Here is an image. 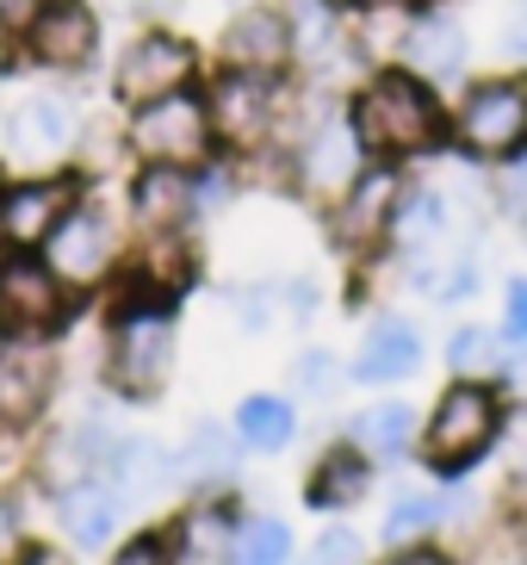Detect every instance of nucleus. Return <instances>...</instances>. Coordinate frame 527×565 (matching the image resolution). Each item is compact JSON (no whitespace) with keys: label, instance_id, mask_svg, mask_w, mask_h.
Listing matches in <instances>:
<instances>
[{"label":"nucleus","instance_id":"obj_1","mask_svg":"<svg viewBox=\"0 0 527 565\" xmlns=\"http://www.w3.org/2000/svg\"><path fill=\"white\" fill-rule=\"evenodd\" d=\"M342 100H347V118H354V131H361L373 162H397V168L447 162V94H434L404 63L361 75Z\"/></svg>","mask_w":527,"mask_h":565},{"label":"nucleus","instance_id":"obj_2","mask_svg":"<svg viewBox=\"0 0 527 565\" xmlns=\"http://www.w3.org/2000/svg\"><path fill=\"white\" fill-rule=\"evenodd\" d=\"M94 113L75 82H25L0 113V168L7 174H87Z\"/></svg>","mask_w":527,"mask_h":565},{"label":"nucleus","instance_id":"obj_3","mask_svg":"<svg viewBox=\"0 0 527 565\" xmlns=\"http://www.w3.org/2000/svg\"><path fill=\"white\" fill-rule=\"evenodd\" d=\"M503 416H509V392L496 380H447L434 404L422 411V441L416 460L429 466V479L465 484L503 441Z\"/></svg>","mask_w":527,"mask_h":565},{"label":"nucleus","instance_id":"obj_4","mask_svg":"<svg viewBox=\"0 0 527 565\" xmlns=\"http://www.w3.org/2000/svg\"><path fill=\"white\" fill-rule=\"evenodd\" d=\"M181 361V305H106V342H99V385L118 404H155Z\"/></svg>","mask_w":527,"mask_h":565},{"label":"nucleus","instance_id":"obj_5","mask_svg":"<svg viewBox=\"0 0 527 565\" xmlns=\"http://www.w3.org/2000/svg\"><path fill=\"white\" fill-rule=\"evenodd\" d=\"M198 94H205V113H212L217 156H236V162H255V156L280 150L298 118L292 75H255V68L212 63Z\"/></svg>","mask_w":527,"mask_h":565},{"label":"nucleus","instance_id":"obj_6","mask_svg":"<svg viewBox=\"0 0 527 565\" xmlns=\"http://www.w3.org/2000/svg\"><path fill=\"white\" fill-rule=\"evenodd\" d=\"M527 150V68H478L447 100V156L465 168H496Z\"/></svg>","mask_w":527,"mask_h":565},{"label":"nucleus","instance_id":"obj_7","mask_svg":"<svg viewBox=\"0 0 527 565\" xmlns=\"http://www.w3.org/2000/svg\"><path fill=\"white\" fill-rule=\"evenodd\" d=\"M37 255L82 305L99 299L112 286V274L125 267V255H131V224L118 212V193H106V181H87L82 200L63 212V224L44 236Z\"/></svg>","mask_w":527,"mask_h":565},{"label":"nucleus","instance_id":"obj_8","mask_svg":"<svg viewBox=\"0 0 527 565\" xmlns=\"http://www.w3.org/2000/svg\"><path fill=\"white\" fill-rule=\"evenodd\" d=\"M205 68H212V44H198L186 25H131L106 51V106L125 113V106L198 87Z\"/></svg>","mask_w":527,"mask_h":565},{"label":"nucleus","instance_id":"obj_9","mask_svg":"<svg viewBox=\"0 0 527 565\" xmlns=\"http://www.w3.org/2000/svg\"><path fill=\"white\" fill-rule=\"evenodd\" d=\"M106 51H112V19L99 0H44V13L0 68L37 82H87L94 68H106Z\"/></svg>","mask_w":527,"mask_h":565},{"label":"nucleus","instance_id":"obj_10","mask_svg":"<svg viewBox=\"0 0 527 565\" xmlns=\"http://www.w3.org/2000/svg\"><path fill=\"white\" fill-rule=\"evenodd\" d=\"M118 156L131 162H162V168H198L205 156H217L212 137V113H205V94L181 87V94H162V100L125 106L112 125Z\"/></svg>","mask_w":527,"mask_h":565},{"label":"nucleus","instance_id":"obj_11","mask_svg":"<svg viewBox=\"0 0 527 565\" xmlns=\"http://www.w3.org/2000/svg\"><path fill=\"white\" fill-rule=\"evenodd\" d=\"M410 174H416V168L366 162L361 181L347 186L330 212H316V217H323L330 249L342 255L347 267H379L385 262V249H391V217H397V200H404Z\"/></svg>","mask_w":527,"mask_h":565},{"label":"nucleus","instance_id":"obj_12","mask_svg":"<svg viewBox=\"0 0 527 565\" xmlns=\"http://www.w3.org/2000/svg\"><path fill=\"white\" fill-rule=\"evenodd\" d=\"M0 317H7V335L63 342L68 323L82 317V299L50 274L37 249H0Z\"/></svg>","mask_w":527,"mask_h":565},{"label":"nucleus","instance_id":"obj_13","mask_svg":"<svg viewBox=\"0 0 527 565\" xmlns=\"http://www.w3.org/2000/svg\"><path fill=\"white\" fill-rule=\"evenodd\" d=\"M397 63L410 68V75H422L434 94L453 100L478 75V63H472V25L460 19V7L453 0H416V19H410V32H404Z\"/></svg>","mask_w":527,"mask_h":565},{"label":"nucleus","instance_id":"obj_14","mask_svg":"<svg viewBox=\"0 0 527 565\" xmlns=\"http://www.w3.org/2000/svg\"><path fill=\"white\" fill-rule=\"evenodd\" d=\"M56 385H63L56 342L7 335V342H0V435L37 429L50 416V404H56Z\"/></svg>","mask_w":527,"mask_h":565},{"label":"nucleus","instance_id":"obj_15","mask_svg":"<svg viewBox=\"0 0 527 565\" xmlns=\"http://www.w3.org/2000/svg\"><path fill=\"white\" fill-rule=\"evenodd\" d=\"M422 366H429V335H422V323L404 317V311H373L361 342H354V354H347V385L397 392V385H410Z\"/></svg>","mask_w":527,"mask_h":565},{"label":"nucleus","instance_id":"obj_16","mask_svg":"<svg viewBox=\"0 0 527 565\" xmlns=\"http://www.w3.org/2000/svg\"><path fill=\"white\" fill-rule=\"evenodd\" d=\"M87 174H7L0 168V249H44V236L82 200Z\"/></svg>","mask_w":527,"mask_h":565},{"label":"nucleus","instance_id":"obj_17","mask_svg":"<svg viewBox=\"0 0 527 565\" xmlns=\"http://www.w3.org/2000/svg\"><path fill=\"white\" fill-rule=\"evenodd\" d=\"M286 32H292V75L311 87L347 94L354 87V63H347V13L330 0H280Z\"/></svg>","mask_w":527,"mask_h":565},{"label":"nucleus","instance_id":"obj_18","mask_svg":"<svg viewBox=\"0 0 527 565\" xmlns=\"http://www.w3.org/2000/svg\"><path fill=\"white\" fill-rule=\"evenodd\" d=\"M118 212H125L131 236L198 231L193 224V168L131 162L125 174H118Z\"/></svg>","mask_w":527,"mask_h":565},{"label":"nucleus","instance_id":"obj_19","mask_svg":"<svg viewBox=\"0 0 527 565\" xmlns=\"http://www.w3.org/2000/svg\"><path fill=\"white\" fill-rule=\"evenodd\" d=\"M212 63L255 68V75H292V32L280 0H236L212 38Z\"/></svg>","mask_w":527,"mask_h":565},{"label":"nucleus","instance_id":"obj_20","mask_svg":"<svg viewBox=\"0 0 527 565\" xmlns=\"http://www.w3.org/2000/svg\"><path fill=\"white\" fill-rule=\"evenodd\" d=\"M50 510H56V534L68 541V553H112L125 522H131V503L118 498V484L106 472L56 484L50 491Z\"/></svg>","mask_w":527,"mask_h":565},{"label":"nucleus","instance_id":"obj_21","mask_svg":"<svg viewBox=\"0 0 527 565\" xmlns=\"http://www.w3.org/2000/svg\"><path fill=\"white\" fill-rule=\"evenodd\" d=\"M342 441L354 454H366L373 466H404V460H416V441H422V411L404 392H379L373 404L347 411Z\"/></svg>","mask_w":527,"mask_h":565},{"label":"nucleus","instance_id":"obj_22","mask_svg":"<svg viewBox=\"0 0 527 565\" xmlns=\"http://www.w3.org/2000/svg\"><path fill=\"white\" fill-rule=\"evenodd\" d=\"M106 479L118 484V498L131 503V510H149V503H168V498H186L181 491V460L168 441L155 435H118L112 460H106Z\"/></svg>","mask_w":527,"mask_h":565},{"label":"nucleus","instance_id":"obj_23","mask_svg":"<svg viewBox=\"0 0 527 565\" xmlns=\"http://www.w3.org/2000/svg\"><path fill=\"white\" fill-rule=\"evenodd\" d=\"M174 460H181V491L205 498V491H236L248 448H243V435L230 429V416H198L186 429V441L174 448Z\"/></svg>","mask_w":527,"mask_h":565},{"label":"nucleus","instance_id":"obj_24","mask_svg":"<svg viewBox=\"0 0 527 565\" xmlns=\"http://www.w3.org/2000/svg\"><path fill=\"white\" fill-rule=\"evenodd\" d=\"M236 515H243L236 491H205V498H186V510L168 522L174 565H230Z\"/></svg>","mask_w":527,"mask_h":565},{"label":"nucleus","instance_id":"obj_25","mask_svg":"<svg viewBox=\"0 0 527 565\" xmlns=\"http://www.w3.org/2000/svg\"><path fill=\"white\" fill-rule=\"evenodd\" d=\"M410 19H416V0H361V7H347V63H354V82L397 63Z\"/></svg>","mask_w":527,"mask_h":565},{"label":"nucleus","instance_id":"obj_26","mask_svg":"<svg viewBox=\"0 0 527 565\" xmlns=\"http://www.w3.org/2000/svg\"><path fill=\"white\" fill-rule=\"evenodd\" d=\"M373 479H379V466L366 460V454H354L347 441H330V448L316 454V466L304 472V503L316 515H347L373 498Z\"/></svg>","mask_w":527,"mask_h":565},{"label":"nucleus","instance_id":"obj_27","mask_svg":"<svg viewBox=\"0 0 527 565\" xmlns=\"http://www.w3.org/2000/svg\"><path fill=\"white\" fill-rule=\"evenodd\" d=\"M230 429L248 454H286L298 441V404L286 392H243L230 411Z\"/></svg>","mask_w":527,"mask_h":565},{"label":"nucleus","instance_id":"obj_28","mask_svg":"<svg viewBox=\"0 0 527 565\" xmlns=\"http://www.w3.org/2000/svg\"><path fill=\"white\" fill-rule=\"evenodd\" d=\"M509 361V335L496 323H453L441 342V366L447 380H496Z\"/></svg>","mask_w":527,"mask_h":565},{"label":"nucleus","instance_id":"obj_29","mask_svg":"<svg viewBox=\"0 0 527 565\" xmlns=\"http://www.w3.org/2000/svg\"><path fill=\"white\" fill-rule=\"evenodd\" d=\"M298 541H292V522L273 510H243L236 515V534H230V565H292Z\"/></svg>","mask_w":527,"mask_h":565},{"label":"nucleus","instance_id":"obj_30","mask_svg":"<svg viewBox=\"0 0 527 565\" xmlns=\"http://www.w3.org/2000/svg\"><path fill=\"white\" fill-rule=\"evenodd\" d=\"M248 193V168L236 156H205L193 168V224H217L224 212H236V200Z\"/></svg>","mask_w":527,"mask_h":565},{"label":"nucleus","instance_id":"obj_31","mask_svg":"<svg viewBox=\"0 0 527 565\" xmlns=\"http://www.w3.org/2000/svg\"><path fill=\"white\" fill-rule=\"evenodd\" d=\"M286 380L304 404H330L335 392L347 385V354H335L330 342H311V349H298L292 366H286Z\"/></svg>","mask_w":527,"mask_h":565},{"label":"nucleus","instance_id":"obj_32","mask_svg":"<svg viewBox=\"0 0 527 565\" xmlns=\"http://www.w3.org/2000/svg\"><path fill=\"white\" fill-rule=\"evenodd\" d=\"M224 311L243 335H267L280 323V280H230L224 286Z\"/></svg>","mask_w":527,"mask_h":565},{"label":"nucleus","instance_id":"obj_33","mask_svg":"<svg viewBox=\"0 0 527 565\" xmlns=\"http://www.w3.org/2000/svg\"><path fill=\"white\" fill-rule=\"evenodd\" d=\"M484 205H491L503 224L527 231V150L509 156V162H496V168H484Z\"/></svg>","mask_w":527,"mask_h":565},{"label":"nucleus","instance_id":"obj_34","mask_svg":"<svg viewBox=\"0 0 527 565\" xmlns=\"http://www.w3.org/2000/svg\"><path fill=\"white\" fill-rule=\"evenodd\" d=\"M496 454H503V472H509V491L515 498H527V398L509 404V416H503V441H496Z\"/></svg>","mask_w":527,"mask_h":565},{"label":"nucleus","instance_id":"obj_35","mask_svg":"<svg viewBox=\"0 0 527 565\" xmlns=\"http://www.w3.org/2000/svg\"><path fill=\"white\" fill-rule=\"evenodd\" d=\"M311 565H366V534L347 529V515H335L330 529L311 541Z\"/></svg>","mask_w":527,"mask_h":565},{"label":"nucleus","instance_id":"obj_36","mask_svg":"<svg viewBox=\"0 0 527 565\" xmlns=\"http://www.w3.org/2000/svg\"><path fill=\"white\" fill-rule=\"evenodd\" d=\"M106 565H174V547H168V529H137V534H118V547L106 553Z\"/></svg>","mask_w":527,"mask_h":565},{"label":"nucleus","instance_id":"obj_37","mask_svg":"<svg viewBox=\"0 0 527 565\" xmlns=\"http://www.w3.org/2000/svg\"><path fill=\"white\" fill-rule=\"evenodd\" d=\"M25 547H32V529H25V491H0V565H13Z\"/></svg>","mask_w":527,"mask_h":565},{"label":"nucleus","instance_id":"obj_38","mask_svg":"<svg viewBox=\"0 0 527 565\" xmlns=\"http://www.w3.org/2000/svg\"><path fill=\"white\" fill-rule=\"evenodd\" d=\"M316 311H323V280H316V274H286L280 280V317L311 323Z\"/></svg>","mask_w":527,"mask_h":565},{"label":"nucleus","instance_id":"obj_39","mask_svg":"<svg viewBox=\"0 0 527 565\" xmlns=\"http://www.w3.org/2000/svg\"><path fill=\"white\" fill-rule=\"evenodd\" d=\"M37 13H44V0H0V63L19 51V38L32 32Z\"/></svg>","mask_w":527,"mask_h":565},{"label":"nucleus","instance_id":"obj_40","mask_svg":"<svg viewBox=\"0 0 527 565\" xmlns=\"http://www.w3.org/2000/svg\"><path fill=\"white\" fill-rule=\"evenodd\" d=\"M106 19L125 13L131 25H181V0H99Z\"/></svg>","mask_w":527,"mask_h":565},{"label":"nucleus","instance_id":"obj_41","mask_svg":"<svg viewBox=\"0 0 527 565\" xmlns=\"http://www.w3.org/2000/svg\"><path fill=\"white\" fill-rule=\"evenodd\" d=\"M496 330L509 335V342H527V274H515L503 286V317H496Z\"/></svg>","mask_w":527,"mask_h":565},{"label":"nucleus","instance_id":"obj_42","mask_svg":"<svg viewBox=\"0 0 527 565\" xmlns=\"http://www.w3.org/2000/svg\"><path fill=\"white\" fill-rule=\"evenodd\" d=\"M366 565H453V553L422 541V547H385L379 559H366Z\"/></svg>","mask_w":527,"mask_h":565},{"label":"nucleus","instance_id":"obj_43","mask_svg":"<svg viewBox=\"0 0 527 565\" xmlns=\"http://www.w3.org/2000/svg\"><path fill=\"white\" fill-rule=\"evenodd\" d=\"M496 385H503L509 398H527V342H509V361H503Z\"/></svg>","mask_w":527,"mask_h":565},{"label":"nucleus","instance_id":"obj_44","mask_svg":"<svg viewBox=\"0 0 527 565\" xmlns=\"http://www.w3.org/2000/svg\"><path fill=\"white\" fill-rule=\"evenodd\" d=\"M13 565H68V553H56V547H44V541H32V547L19 553Z\"/></svg>","mask_w":527,"mask_h":565},{"label":"nucleus","instance_id":"obj_45","mask_svg":"<svg viewBox=\"0 0 527 565\" xmlns=\"http://www.w3.org/2000/svg\"><path fill=\"white\" fill-rule=\"evenodd\" d=\"M330 7H342V13H347V7H361V0H330Z\"/></svg>","mask_w":527,"mask_h":565},{"label":"nucleus","instance_id":"obj_46","mask_svg":"<svg viewBox=\"0 0 527 565\" xmlns=\"http://www.w3.org/2000/svg\"><path fill=\"white\" fill-rule=\"evenodd\" d=\"M0 342H7V317H0Z\"/></svg>","mask_w":527,"mask_h":565},{"label":"nucleus","instance_id":"obj_47","mask_svg":"<svg viewBox=\"0 0 527 565\" xmlns=\"http://www.w3.org/2000/svg\"><path fill=\"white\" fill-rule=\"evenodd\" d=\"M0 454H7V435H0Z\"/></svg>","mask_w":527,"mask_h":565},{"label":"nucleus","instance_id":"obj_48","mask_svg":"<svg viewBox=\"0 0 527 565\" xmlns=\"http://www.w3.org/2000/svg\"><path fill=\"white\" fill-rule=\"evenodd\" d=\"M521 13H527V0H521Z\"/></svg>","mask_w":527,"mask_h":565}]
</instances>
